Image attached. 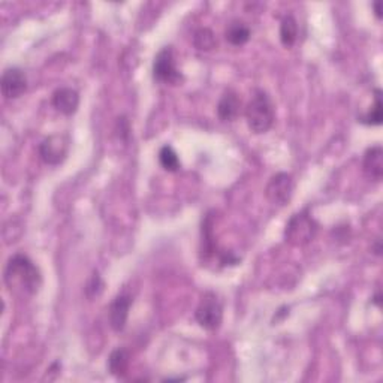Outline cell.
<instances>
[{"mask_svg": "<svg viewBox=\"0 0 383 383\" xmlns=\"http://www.w3.org/2000/svg\"><path fill=\"white\" fill-rule=\"evenodd\" d=\"M159 162L163 167V170H167L168 172H177L181 167L179 154L175 153V150L171 146H163L159 151Z\"/></svg>", "mask_w": 383, "mask_h": 383, "instance_id": "17", "label": "cell"}, {"mask_svg": "<svg viewBox=\"0 0 383 383\" xmlns=\"http://www.w3.org/2000/svg\"><path fill=\"white\" fill-rule=\"evenodd\" d=\"M383 105H382V91L377 89L376 90V96H375V105L370 108L368 112H366L364 116L358 117V121L362 124H367V126H379L382 124L383 120Z\"/></svg>", "mask_w": 383, "mask_h": 383, "instance_id": "16", "label": "cell"}, {"mask_svg": "<svg viewBox=\"0 0 383 383\" xmlns=\"http://www.w3.org/2000/svg\"><path fill=\"white\" fill-rule=\"evenodd\" d=\"M294 188L295 184L292 175L286 172H278L270 180V183L266 184L265 195L271 204L285 206L292 200Z\"/></svg>", "mask_w": 383, "mask_h": 383, "instance_id": "6", "label": "cell"}, {"mask_svg": "<svg viewBox=\"0 0 383 383\" xmlns=\"http://www.w3.org/2000/svg\"><path fill=\"white\" fill-rule=\"evenodd\" d=\"M193 44L200 51H210L217 45V40L210 29H200L193 36Z\"/></svg>", "mask_w": 383, "mask_h": 383, "instance_id": "18", "label": "cell"}, {"mask_svg": "<svg viewBox=\"0 0 383 383\" xmlns=\"http://www.w3.org/2000/svg\"><path fill=\"white\" fill-rule=\"evenodd\" d=\"M380 252H382V246H380V240L377 238V240H376V246H375V253L379 256Z\"/></svg>", "mask_w": 383, "mask_h": 383, "instance_id": "21", "label": "cell"}, {"mask_svg": "<svg viewBox=\"0 0 383 383\" xmlns=\"http://www.w3.org/2000/svg\"><path fill=\"white\" fill-rule=\"evenodd\" d=\"M5 283L8 289L20 295H33L39 291L43 277L38 266L26 255H14L5 268Z\"/></svg>", "mask_w": 383, "mask_h": 383, "instance_id": "1", "label": "cell"}, {"mask_svg": "<svg viewBox=\"0 0 383 383\" xmlns=\"http://www.w3.org/2000/svg\"><path fill=\"white\" fill-rule=\"evenodd\" d=\"M240 107L241 100L236 93L234 90H226L219 100V105H217V114H219L220 120L232 121L240 112Z\"/></svg>", "mask_w": 383, "mask_h": 383, "instance_id": "12", "label": "cell"}, {"mask_svg": "<svg viewBox=\"0 0 383 383\" xmlns=\"http://www.w3.org/2000/svg\"><path fill=\"white\" fill-rule=\"evenodd\" d=\"M196 322L206 331L219 329L223 320V306L214 292H205L195 312Z\"/></svg>", "mask_w": 383, "mask_h": 383, "instance_id": "4", "label": "cell"}, {"mask_svg": "<svg viewBox=\"0 0 383 383\" xmlns=\"http://www.w3.org/2000/svg\"><path fill=\"white\" fill-rule=\"evenodd\" d=\"M362 168L370 180L380 181L383 177V149L380 146L370 147L364 154Z\"/></svg>", "mask_w": 383, "mask_h": 383, "instance_id": "11", "label": "cell"}, {"mask_svg": "<svg viewBox=\"0 0 383 383\" xmlns=\"http://www.w3.org/2000/svg\"><path fill=\"white\" fill-rule=\"evenodd\" d=\"M0 86L5 99H18L27 90L26 74L18 68H9L3 72Z\"/></svg>", "mask_w": 383, "mask_h": 383, "instance_id": "8", "label": "cell"}, {"mask_svg": "<svg viewBox=\"0 0 383 383\" xmlns=\"http://www.w3.org/2000/svg\"><path fill=\"white\" fill-rule=\"evenodd\" d=\"M103 291V282H102V278L98 273H95L91 276V278L89 280L87 286H86V294L90 299L93 298H98Z\"/></svg>", "mask_w": 383, "mask_h": 383, "instance_id": "19", "label": "cell"}, {"mask_svg": "<svg viewBox=\"0 0 383 383\" xmlns=\"http://www.w3.org/2000/svg\"><path fill=\"white\" fill-rule=\"evenodd\" d=\"M225 38L231 45L241 47L250 39V29H248L247 24L240 22V20H235V22L227 24L225 30Z\"/></svg>", "mask_w": 383, "mask_h": 383, "instance_id": "13", "label": "cell"}, {"mask_svg": "<svg viewBox=\"0 0 383 383\" xmlns=\"http://www.w3.org/2000/svg\"><path fill=\"white\" fill-rule=\"evenodd\" d=\"M153 75L154 80H158L163 84L175 86L181 82L183 77L180 70L175 66V59H174V51L171 47H165L159 51V54L154 59L153 63Z\"/></svg>", "mask_w": 383, "mask_h": 383, "instance_id": "5", "label": "cell"}, {"mask_svg": "<svg viewBox=\"0 0 383 383\" xmlns=\"http://www.w3.org/2000/svg\"><path fill=\"white\" fill-rule=\"evenodd\" d=\"M298 39V23L292 15H286L280 23V40L285 47H292Z\"/></svg>", "mask_w": 383, "mask_h": 383, "instance_id": "15", "label": "cell"}, {"mask_svg": "<svg viewBox=\"0 0 383 383\" xmlns=\"http://www.w3.org/2000/svg\"><path fill=\"white\" fill-rule=\"evenodd\" d=\"M53 105L59 112L65 114V116H72V114L77 112L80 105L78 91L70 87H61L56 90L53 95Z\"/></svg>", "mask_w": 383, "mask_h": 383, "instance_id": "10", "label": "cell"}, {"mask_svg": "<svg viewBox=\"0 0 383 383\" xmlns=\"http://www.w3.org/2000/svg\"><path fill=\"white\" fill-rule=\"evenodd\" d=\"M69 144L70 142L66 135H51L40 142V158L47 165H59L66 159Z\"/></svg>", "mask_w": 383, "mask_h": 383, "instance_id": "7", "label": "cell"}, {"mask_svg": "<svg viewBox=\"0 0 383 383\" xmlns=\"http://www.w3.org/2000/svg\"><path fill=\"white\" fill-rule=\"evenodd\" d=\"M274 105L271 98L264 90H256L250 102L247 103L246 108V119L248 128L256 135L266 133L271 129L274 123Z\"/></svg>", "mask_w": 383, "mask_h": 383, "instance_id": "2", "label": "cell"}, {"mask_svg": "<svg viewBox=\"0 0 383 383\" xmlns=\"http://www.w3.org/2000/svg\"><path fill=\"white\" fill-rule=\"evenodd\" d=\"M319 225L307 210L295 213L286 223L285 238L289 244L303 247L315 240Z\"/></svg>", "mask_w": 383, "mask_h": 383, "instance_id": "3", "label": "cell"}, {"mask_svg": "<svg viewBox=\"0 0 383 383\" xmlns=\"http://www.w3.org/2000/svg\"><path fill=\"white\" fill-rule=\"evenodd\" d=\"M129 362H130V356L126 349L119 347L114 350L108 358V368L111 371V375L119 376V377L126 375L129 368Z\"/></svg>", "mask_w": 383, "mask_h": 383, "instance_id": "14", "label": "cell"}, {"mask_svg": "<svg viewBox=\"0 0 383 383\" xmlns=\"http://www.w3.org/2000/svg\"><path fill=\"white\" fill-rule=\"evenodd\" d=\"M132 306V298L128 294H120L110 306L108 315H110V325L114 331H120L124 329L129 317V310Z\"/></svg>", "mask_w": 383, "mask_h": 383, "instance_id": "9", "label": "cell"}, {"mask_svg": "<svg viewBox=\"0 0 383 383\" xmlns=\"http://www.w3.org/2000/svg\"><path fill=\"white\" fill-rule=\"evenodd\" d=\"M373 9H375L376 17L380 20L382 18V11H380V2H375L373 3Z\"/></svg>", "mask_w": 383, "mask_h": 383, "instance_id": "20", "label": "cell"}]
</instances>
